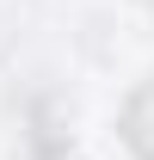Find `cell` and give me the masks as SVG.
<instances>
[{
    "mask_svg": "<svg viewBox=\"0 0 154 160\" xmlns=\"http://www.w3.org/2000/svg\"><path fill=\"white\" fill-rule=\"evenodd\" d=\"M123 142H130V154L136 160H154V80H142L130 92V105H123Z\"/></svg>",
    "mask_w": 154,
    "mask_h": 160,
    "instance_id": "obj_1",
    "label": "cell"
}]
</instances>
